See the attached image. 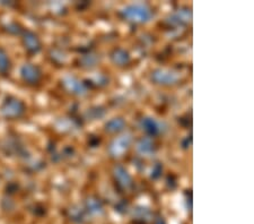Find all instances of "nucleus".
Masks as SVG:
<instances>
[{
  "label": "nucleus",
  "mask_w": 254,
  "mask_h": 224,
  "mask_svg": "<svg viewBox=\"0 0 254 224\" xmlns=\"http://www.w3.org/2000/svg\"><path fill=\"white\" fill-rule=\"evenodd\" d=\"M23 43L25 46L26 50L31 54H36L41 49V42L38 36H36L33 32L26 31L23 34Z\"/></svg>",
  "instance_id": "obj_4"
},
{
  "label": "nucleus",
  "mask_w": 254,
  "mask_h": 224,
  "mask_svg": "<svg viewBox=\"0 0 254 224\" xmlns=\"http://www.w3.org/2000/svg\"><path fill=\"white\" fill-rule=\"evenodd\" d=\"M25 111V104L16 97H8L1 105V113L6 118H18Z\"/></svg>",
  "instance_id": "obj_1"
},
{
  "label": "nucleus",
  "mask_w": 254,
  "mask_h": 224,
  "mask_svg": "<svg viewBox=\"0 0 254 224\" xmlns=\"http://www.w3.org/2000/svg\"><path fill=\"white\" fill-rule=\"evenodd\" d=\"M124 16L133 22H146L151 16L149 8L143 5H133L124 10Z\"/></svg>",
  "instance_id": "obj_2"
},
{
  "label": "nucleus",
  "mask_w": 254,
  "mask_h": 224,
  "mask_svg": "<svg viewBox=\"0 0 254 224\" xmlns=\"http://www.w3.org/2000/svg\"><path fill=\"white\" fill-rule=\"evenodd\" d=\"M124 127H125V121L122 119H113L106 125V129H108L110 133L119 132V130L124 129Z\"/></svg>",
  "instance_id": "obj_8"
},
{
  "label": "nucleus",
  "mask_w": 254,
  "mask_h": 224,
  "mask_svg": "<svg viewBox=\"0 0 254 224\" xmlns=\"http://www.w3.org/2000/svg\"><path fill=\"white\" fill-rule=\"evenodd\" d=\"M10 69L9 58L2 49H0V74L6 75Z\"/></svg>",
  "instance_id": "obj_5"
},
{
  "label": "nucleus",
  "mask_w": 254,
  "mask_h": 224,
  "mask_svg": "<svg viewBox=\"0 0 254 224\" xmlns=\"http://www.w3.org/2000/svg\"><path fill=\"white\" fill-rule=\"evenodd\" d=\"M116 177L118 179V181L120 182L122 186L129 187L131 185V178L128 174V172H127L125 169L120 168V166L116 170Z\"/></svg>",
  "instance_id": "obj_6"
},
{
  "label": "nucleus",
  "mask_w": 254,
  "mask_h": 224,
  "mask_svg": "<svg viewBox=\"0 0 254 224\" xmlns=\"http://www.w3.org/2000/svg\"><path fill=\"white\" fill-rule=\"evenodd\" d=\"M142 125L146 132H148L149 134H157L159 132L157 122L154 119H145L142 121Z\"/></svg>",
  "instance_id": "obj_9"
},
{
  "label": "nucleus",
  "mask_w": 254,
  "mask_h": 224,
  "mask_svg": "<svg viewBox=\"0 0 254 224\" xmlns=\"http://www.w3.org/2000/svg\"><path fill=\"white\" fill-rule=\"evenodd\" d=\"M20 76L24 79V81H26L27 84H38L41 77H42V73H41L40 68L35 65L32 64H25L24 66L20 68Z\"/></svg>",
  "instance_id": "obj_3"
},
{
  "label": "nucleus",
  "mask_w": 254,
  "mask_h": 224,
  "mask_svg": "<svg viewBox=\"0 0 254 224\" xmlns=\"http://www.w3.org/2000/svg\"><path fill=\"white\" fill-rule=\"evenodd\" d=\"M157 224H164V221H163L162 219H159V220H158V222H157Z\"/></svg>",
  "instance_id": "obj_10"
},
{
  "label": "nucleus",
  "mask_w": 254,
  "mask_h": 224,
  "mask_svg": "<svg viewBox=\"0 0 254 224\" xmlns=\"http://www.w3.org/2000/svg\"><path fill=\"white\" fill-rule=\"evenodd\" d=\"M159 78H155L159 83H173V81L176 80V76L174 74H172V73H165V72H158V73H155L154 77H158Z\"/></svg>",
  "instance_id": "obj_7"
}]
</instances>
